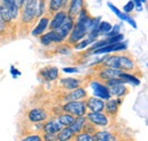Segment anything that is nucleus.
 Listing matches in <instances>:
<instances>
[{
	"mask_svg": "<svg viewBox=\"0 0 148 141\" xmlns=\"http://www.w3.org/2000/svg\"><path fill=\"white\" fill-rule=\"evenodd\" d=\"M66 114H70V115H75L77 117H81L86 114L87 112V106H86V103L83 101H69L66 105L64 106L63 108Z\"/></svg>",
	"mask_w": 148,
	"mask_h": 141,
	"instance_id": "obj_1",
	"label": "nucleus"
},
{
	"mask_svg": "<svg viewBox=\"0 0 148 141\" xmlns=\"http://www.w3.org/2000/svg\"><path fill=\"white\" fill-rule=\"evenodd\" d=\"M22 13V19L25 23H30L37 16V1H25Z\"/></svg>",
	"mask_w": 148,
	"mask_h": 141,
	"instance_id": "obj_2",
	"label": "nucleus"
},
{
	"mask_svg": "<svg viewBox=\"0 0 148 141\" xmlns=\"http://www.w3.org/2000/svg\"><path fill=\"white\" fill-rule=\"evenodd\" d=\"M73 26H74L73 18L70 17V16H67L66 19L64 21V23L60 25V27L57 29V30L55 31L56 35H57V40H58V42H59V41H63L67 35L70 34V32L72 31Z\"/></svg>",
	"mask_w": 148,
	"mask_h": 141,
	"instance_id": "obj_3",
	"label": "nucleus"
},
{
	"mask_svg": "<svg viewBox=\"0 0 148 141\" xmlns=\"http://www.w3.org/2000/svg\"><path fill=\"white\" fill-rule=\"evenodd\" d=\"M86 120H88L90 123H92L96 126H106L108 124L106 115L103 113H89Z\"/></svg>",
	"mask_w": 148,
	"mask_h": 141,
	"instance_id": "obj_4",
	"label": "nucleus"
},
{
	"mask_svg": "<svg viewBox=\"0 0 148 141\" xmlns=\"http://www.w3.org/2000/svg\"><path fill=\"white\" fill-rule=\"evenodd\" d=\"M91 88L93 90L95 96H97V98H100V99H110L111 98L110 90L106 86H104L99 82H92Z\"/></svg>",
	"mask_w": 148,
	"mask_h": 141,
	"instance_id": "obj_5",
	"label": "nucleus"
},
{
	"mask_svg": "<svg viewBox=\"0 0 148 141\" xmlns=\"http://www.w3.org/2000/svg\"><path fill=\"white\" fill-rule=\"evenodd\" d=\"M27 117H29V120H30L31 122H33V123H39V122L45 121V120L48 117V115H47V113H46L45 109H42V108H34V109H31V110L29 112Z\"/></svg>",
	"mask_w": 148,
	"mask_h": 141,
	"instance_id": "obj_6",
	"label": "nucleus"
},
{
	"mask_svg": "<svg viewBox=\"0 0 148 141\" xmlns=\"http://www.w3.org/2000/svg\"><path fill=\"white\" fill-rule=\"evenodd\" d=\"M86 106L90 109V113H101L104 110V107H105V104L103 100L98 99V98H89Z\"/></svg>",
	"mask_w": 148,
	"mask_h": 141,
	"instance_id": "obj_7",
	"label": "nucleus"
},
{
	"mask_svg": "<svg viewBox=\"0 0 148 141\" xmlns=\"http://www.w3.org/2000/svg\"><path fill=\"white\" fill-rule=\"evenodd\" d=\"M66 17H67V14H66L65 12H58L55 16H54L53 21L50 22V25H49L50 30H51V31H56L57 29H59L60 25H62V24L64 23V21L66 19Z\"/></svg>",
	"mask_w": 148,
	"mask_h": 141,
	"instance_id": "obj_8",
	"label": "nucleus"
},
{
	"mask_svg": "<svg viewBox=\"0 0 148 141\" xmlns=\"http://www.w3.org/2000/svg\"><path fill=\"white\" fill-rule=\"evenodd\" d=\"M86 96H87V92H86L84 89L77 88L75 89V90H73L72 92H70L65 97V99L69 100V101H80V99H83Z\"/></svg>",
	"mask_w": 148,
	"mask_h": 141,
	"instance_id": "obj_9",
	"label": "nucleus"
},
{
	"mask_svg": "<svg viewBox=\"0 0 148 141\" xmlns=\"http://www.w3.org/2000/svg\"><path fill=\"white\" fill-rule=\"evenodd\" d=\"M125 48H127V44L123 42H120V43H115L112 46H107V47L101 48V49H97V50H95V53H108L112 51H120V50H123Z\"/></svg>",
	"mask_w": 148,
	"mask_h": 141,
	"instance_id": "obj_10",
	"label": "nucleus"
},
{
	"mask_svg": "<svg viewBox=\"0 0 148 141\" xmlns=\"http://www.w3.org/2000/svg\"><path fill=\"white\" fill-rule=\"evenodd\" d=\"M122 73H123V72L120 70L105 68V70H103L100 72V76H101L103 79H106V80L108 81V80H113V79H119Z\"/></svg>",
	"mask_w": 148,
	"mask_h": 141,
	"instance_id": "obj_11",
	"label": "nucleus"
},
{
	"mask_svg": "<svg viewBox=\"0 0 148 141\" xmlns=\"http://www.w3.org/2000/svg\"><path fill=\"white\" fill-rule=\"evenodd\" d=\"M108 6H110V8L112 9V12H113L114 14H116V16H117V17H120L121 19H123V21H127L129 24H131V26H132V27H134V29L137 27L136 22H134L132 18L130 17V16L125 15V14H124V13H122V12H120V10H119V9H117V8H116V7H115L113 3H111V2H108Z\"/></svg>",
	"mask_w": 148,
	"mask_h": 141,
	"instance_id": "obj_12",
	"label": "nucleus"
},
{
	"mask_svg": "<svg viewBox=\"0 0 148 141\" xmlns=\"http://www.w3.org/2000/svg\"><path fill=\"white\" fill-rule=\"evenodd\" d=\"M134 66V63L132 59H130L127 56H120L119 57V70H132Z\"/></svg>",
	"mask_w": 148,
	"mask_h": 141,
	"instance_id": "obj_13",
	"label": "nucleus"
},
{
	"mask_svg": "<svg viewBox=\"0 0 148 141\" xmlns=\"http://www.w3.org/2000/svg\"><path fill=\"white\" fill-rule=\"evenodd\" d=\"M62 129H63V126L58 123V121H51V122H48V123L45 125L43 131L46 133H49V134H56Z\"/></svg>",
	"mask_w": 148,
	"mask_h": 141,
	"instance_id": "obj_14",
	"label": "nucleus"
},
{
	"mask_svg": "<svg viewBox=\"0 0 148 141\" xmlns=\"http://www.w3.org/2000/svg\"><path fill=\"white\" fill-rule=\"evenodd\" d=\"M86 117L81 116V117H76L75 120L73 121V123L71 124L69 127L71 129V131L73 133H79L80 131L83 130V126H84V123H86Z\"/></svg>",
	"mask_w": 148,
	"mask_h": 141,
	"instance_id": "obj_15",
	"label": "nucleus"
},
{
	"mask_svg": "<svg viewBox=\"0 0 148 141\" xmlns=\"http://www.w3.org/2000/svg\"><path fill=\"white\" fill-rule=\"evenodd\" d=\"M74 137V133L71 131L70 127L62 129L57 134V141H69Z\"/></svg>",
	"mask_w": 148,
	"mask_h": 141,
	"instance_id": "obj_16",
	"label": "nucleus"
},
{
	"mask_svg": "<svg viewBox=\"0 0 148 141\" xmlns=\"http://www.w3.org/2000/svg\"><path fill=\"white\" fill-rule=\"evenodd\" d=\"M48 24H49V19L47 17H43L42 19H40L39 24L37 25V27L32 31V35H40L45 32V30L48 27Z\"/></svg>",
	"mask_w": 148,
	"mask_h": 141,
	"instance_id": "obj_17",
	"label": "nucleus"
},
{
	"mask_svg": "<svg viewBox=\"0 0 148 141\" xmlns=\"http://www.w3.org/2000/svg\"><path fill=\"white\" fill-rule=\"evenodd\" d=\"M42 75L48 81H54L58 77V70L56 67H47L42 70Z\"/></svg>",
	"mask_w": 148,
	"mask_h": 141,
	"instance_id": "obj_18",
	"label": "nucleus"
},
{
	"mask_svg": "<svg viewBox=\"0 0 148 141\" xmlns=\"http://www.w3.org/2000/svg\"><path fill=\"white\" fill-rule=\"evenodd\" d=\"M51 42H58L55 31H50V32H48V33H46V34H43L41 36V43L43 46H48Z\"/></svg>",
	"mask_w": 148,
	"mask_h": 141,
	"instance_id": "obj_19",
	"label": "nucleus"
},
{
	"mask_svg": "<svg viewBox=\"0 0 148 141\" xmlns=\"http://www.w3.org/2000/svg\"><path fill=\"white\" fill-rule=\"evenodd\" d=\"M62 84L63 87L67 90H73V89H77L80 86V81L76 79H63L62 80Z\"/></svg>",
	"mask_w": 148,
	"mask_h": 141,
	"instance_id": "obj_20",
	"label": "nucleus"
},
{
	"mask_svg": "<svg viewBox=\"0 0 148 141\" xmlns=\"http://www.w3.org/2000/svg\"><path fill=\"white\" fill-rule=\"evenodd\" d=\"M108 90H110V93L115 94L116 97H121V96H123L125 93L127 89H125L123 83H116V84L111 86V89H108Z\"/></svg>",
	"mask_w": 148,
	"mask_h": 141,
	"instance_id": "obj_21",
	"label": "nucleus"
},
{
	"mask_svg": "<svg viewBox=\"0 0 148 141\" xmlns=\"http://www.w3.org/2000/svg\"><path fill=\"white\" fill-rule=\"evenodd\" d=\"M95 141H112L113 140V136L111 133L106 132V131H99L95 133Z\"/></svg>",
	"mask_w": 148,
	"mask_h": 141,
	"instance_id": "obj_22",
	"label": "nucleus"
},
{
	"mask_svg": "<svg viewBox=\"0 0 148 141\" xmlns=\"http://www.w3.org/2000/svg\"><path fill=\"white\" fill-rule=\"evenodd\" d=\"M117 108H119V101L113 100V99H110V100L106 103V106L104 107V109H106V110H107V113H110L111 115L116 114Z\"/></svg>",
	"mask_w": 148,
	"mask_h": 141,
	"instance_id": "obj_23",
	"label": "nucleus"
},
{
	"mask_svg": "<svg viewBox=\"0 0 148 141\" xmlns=\"http://www.w3.org/2000/svg\"><path fill=\"white\" fill-rule=\"evenodd\" d=\"M74 120H75V117H73L70 114H63V115L58 116V123L60 124V125H65V126L71 125V124L73 123Z\"/></svg>",
	"mask_w": 148,
	"mask_h": 141,
	"instance_id": "obj_24",
	"label": "nucleus"
},
{
	"mask_svg": "<svg viewBox=\"0 0 148 141\" xmlns=\"http://www.w3.org/2000/svg\"><path fill=\"white\" fill-rule=\"evenodd\" d=\"M119 79H121L123 82H129V83L134 84V86H138V84L140 83V81H139L138 79H136L134 76H132V75H130V74H125V73H122Z\"/></svg>",
	"mask_w": 148,
	"mask_h": 141,
	"instance_id": "obj_25",
	"label": "nucleus"
},
{
	"mask_svg": "<svg viewBox=\"0 0 148 141\" xmlns=\"http://www.w3.org/2000/svg\"><path fill=\"white\" fill-rule=\"evenodd\" d=\"M81 6H82V1H72V2H71V8H70V17L75 16L76 14H79V13H80Z\"/></svg>",
	"mask_w": 148,
	"mask_h": 141,
	"instance_id": "obj_26",
	"label": "nucleus"
},
{
	"mask_svg": "<svg viewBox=\"0 0 148 141\" xmlns=\"http://www.w3.org/2000/svg\"><path fill=\"white\" fill-rule=\"evenodd\" d=\"M112 30V25L108 22H103L98 25V32L99 33H108Z\"/></svg>",
	"mask_w": 148,
	"mask_h": 141,
	"instance_id": "obj_27",
	"label": "nucleus"
},
{
	"mask_svg": "<svg viewBox=\"0 0 148 141\" xmlns=\"http://www.w3.org/2000/svg\"><path fill=\"white\" fill-rule=\"evenodd\" d=\"M75 141H95L93 136L89 134V133H79L75 137Z\"/></svg>",
	"mask_w": 148,
	"mask_h": 141,
	"instance_id": "obj_28",
	"label": "nucleus"
},
{
	"mask_svg": "<svg viewBox=\"0 0 148 141\" xmlns=\"http://www.w3.org/2000/svg\"><path fill=\"white\" fill-rule=\"evenodd\" d=\"M65 2L64 1H60V0H53L50 1V10L51 12H57L60 9V7L64 5Z\"/></svg>",
	"mask_w": 148,
	"mask_h": 141,
	"instance_id": "obj_29",
	"label": "nucleus"
},
{
	"mask_svg": "<svg viewBox=\"0 0 148 141\" xmlns=\"http://www.w3.org/2000/svg\"><path fill=\"white\" fill-rule=\"evenodd\" d=\"M119 31H120V26L119 25H115V27H113L111 31L107 33V38H112V36H115V35L120 34Z\"/></svg>",
	"mask_w": 148,
	"mask_h": 141,
	"instance_id": "obj_30",
	"label": "nucleus"
},
{
	"mask_svg": "<svg viewBox=\"0 0 148 141\" xmlns=\"http://www.w3.org/2000/svg\"><path fill=\"white\" fill-rule=\"evenodd\" d=\"M22 141H41V137L38 134H32V136H29V137L22 139Z\"/></svg>",
	"mask_w": 148,
	"mask_h": 141,
	"instance_id": "obj_31",
	"label": "nucleus"
},
{
	"mask_svg": "<svg viewBox=\"0 0 148 141\" xmlns=\"http://www.w3.org/2000/svg\"><path fill=\"white\" fill-rule=\"evenodd\" d=\"M45 141H57V134H49V133H46L45 137H43Z\"/></svg>",
	"mask_w": 148,
	"mask_h": 141,
	"instance_id": "obj_32",
	"label": "nucleus"
},
{
	"mask_svg": "<svg viewBox=\"0 0 148 141\" xmlns=\"http://www.w3.org/2000/svg\"><path fill=\"white\" fill-rule=\"evenodd\" d=\"M133 7H134L133 1H129V2L124 6V12H125V13H130V12H132V10H133Z\"/></svg>",
	"mask_w": 148,
	"mask_h": 141,
	"instance_id": "obj_33",
	"label": "nucleus"
},
{
	"mask_svg": "<svg viewBox=\"0 0 148 141\" xmlns=\"http://www.w3.org/2000/svg\"><path fill=\"white\" fill-rule=\"evenodd\" d=\"M91 42H92V41H91V40H90V39L88 38L87 40H84V41H82V42H81V43H80L79 46H76V48H77V49H82V48H84V47H87V44H89V43H91Z\"/></svg>",
	"mask_w": 148,
	"mask_h": 141,
	"instance_id": "obj_34",
	"label": "nucleus"
},
{
	"mask_svg": "<svg viewBox=\"0 0 148 141\" xmlns=\"http://www.w3.org/2000/svg\"><path fill=\"white\" fill-rule=\"evenodd\" d=\"M63 70L66 72V73H75V72H77V68H75V67H66Z\"/></svg>",
	"mask_w": 148,
	"mask_h": 141,
	"instance_id": "obj_35",
	"label": "nucleus"
},
{
	"mask_svg": "<svg viewBox=\"0 0 148 141\" xmlns=\"http://www.w3.org/2000/svg\"><path fill=\"white\" fill-rule=\"evenodd\" d=\"M141 1H133V5H136L138 7V10H141Z\"/></svg>",
	"mask_w": 148,
	"mask_h": 141,
	"instance_id": "obj_36",
	"label": "nucleus"
}]
</instances>
